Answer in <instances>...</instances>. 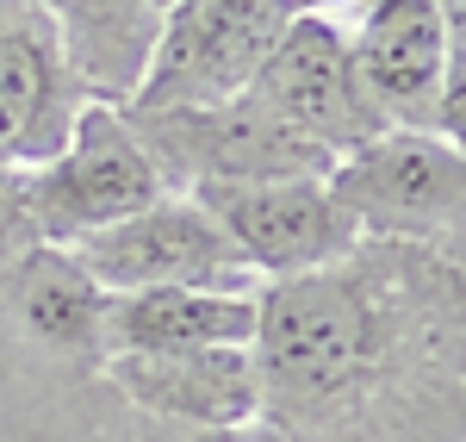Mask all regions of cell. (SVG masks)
Returning a JSON list of instances; mask_svg holds the SVG:
<instances>
[{"mask_svg": "<svg viewBox=\"0 0 466 442\" xmlns=\"http://www.w3.org/2000/svg\"><path fill=\"white\" fill-rule=\"evenodd\" d=\"M261 417L287 442H466V268L404 237L261 287Z\"/></svg>", "mask_w": 466, "mask_h": 442, "instance_id": "1", "label": "cell"}, {"mask_svg": "<svg viewBox=\"0 0 466 442\" xmlns=\"http://www.w3.org/2000/svg\"><path fill=\"white\" fill-rule=\"evenodd\" d=\"M106 374V293L94 274L37 243L0 274V411H44L100 386Z\"/></svg>", "mask_w": 466, "mask_h": 442, "instance_id": "2", "label": "cell"}, {"mask_svg": "<svg viewBox=\"0 0 466 442\" xmlns=\"http://www.w3.org/2000/svg\"><path fill=\"white\" fill-rule=\"evenodd\" d=\"M144 138L149 162L168 193L199 187H243V181H287V175H336V156L292 131L280 112L255 94L212 100V107H168V112H125Z\"/></svg>", "mask_w": 466, "mask_h": 442, "instance_id": "3", "label": "cell"}, {"mask_svg": "<svg viewBox=\"0 0 466 442\" xmlns=\"http://www.w3.org/2000/svg\"><path fill=\"white\" fill-rule=\"evenodd\" d=\"M292 19H299V0H168L149 69L125 112L212 107L249 94Z\"/></svg>", "mask_w": 466, "mask_h": 442, "instance_id": "4", "label": "cell"}, {"mask_svg": "<svg viewBox=\"0 0 466 442\" xmlns=\"http://www.w3.org/2000/svg\"><path fill=\"white\" fill-rule=\"evenodd\" d=\"M329 187L367 237H404L466 268V156L435 131H386L342 156Z\"/></svg>", "mask_w": 466, "mask_h": 442, "instance_id": "5", "label": "cell"}, {"mask_svg": "<svg viewBox=\"0 0 466 442\" xmlns=\"http://www.w3.org/2000/svg\"><path fill=\"white\" fill-rule=\"evenodd\" d=\"M162 193L168 187L156 175L137 125L125 118V107H106V100H87L69 131V144L50 162L25 169L32 224H37V237L56 243V250H75L81 237L144 212Z\"/></svg>", "mask_w": 466, "mask_h": 442, "instance_id": "6", "label": "cell"}, {"mask_svg": "<svg viewBox=\"0 0 466 442\" xmlns=\"http://www.w3.org/2000/svg\"><path fill=\"white\" fill-rule=\"evenodd\" d=\"M100 293H156V287H218V293H261L249 262L193 193H162L144 212L81 237L69 250Z\"/></svg>", "mask_w": 466, "mask_h": 442, "instance_id": "7", "label": "cell"}, {"mask_svg": "<svg viewBox=\"0 0 466 442\" xmlns=\"http://www.w3.org/2000/svg\"><path fill=\"white\" fill-rule=\"evenodd\" d=\"M218 231L230 237V250L249 262V274L268 281H292L311 274L323 262L349 256L360 231L355 212L342 206V193L329 175H287V181H243V187H199L193 193Z\"/></svg>", "mask_w": 466, "mask_h": 442, "instance_id": "8", "label": "cell"}, {"mask_svg": "<svg viewBox=\"0 0 466 442\" xmlns=\"http://www.w3.org/2000/svg\"><path fill=\"white\" fill-rule=\"evenodd\" d=\"M268 112H280L292 131H305L318 149L336 162L386 138V118L373 112L367 87H360L355 50H349V26L336 13H299L280 44L268 50V63L249 87Z\"/></svg>", "mask_w": 466, "mask_h": 442, "instance_id": "9", "label": "cell"}, {"mask_svg": "<svg viewBox=\"0 0 466 442\" xmlns=\"http://www.w3.org/2000/svg\"><path fill=\"white\" fill-rule=\"evenodd\" d=\"M87 87L32 0H0V169H37L69 144Z\"/></svg>", "mask_w": 466, "mask_h": 442, "instance_id": "10", "label": "cell"}, {"mask_svg": "<svg viewBox=\"0 0 466 442\" xmlns=\"http://www.w3.org/2000/svg\"><path fill=\"white\" fill-rule=\"evenodd\" d=\"M349 50L386 131H435L441 75L454 57L441 0H360L349 19Z\"/></svg>", "mask_w": 466, "mask_h": 442, "instance_id": "11", "label": "cell"}, {"mask_svg": "<svg viewBox=\"0 0 466 442\" xmlns=\"http://www.w3.org/2000/svg\"><path fill=\"white\" fill-rule=\"evenodd\" d=\"M100 380L137 417H149V424L218 430V424H249V417H261V374H255L249 343L112 355Z\"/></svg>", "mask_w": 466, "mask_h": 442, "instance_id": "12", "label": "cell"}, {"mask_svg": "<svg viewBox=\"0 0 466 442\" xmlns=\"http://www.w3.org/2000/svg\"><path fill=\"white\" fill-rule=\"evenodd\" d=\"M32 6L56 26L63 57L75 81L87 87V100L131 107L162 32V6L156 0H32Z\"/></svg>", "mask_w": 466, "mask_h": 442, "instance_id": "13", "label": "cell"}, {"mask_svg": "<svg viewBox=\"0 0 466 442\" xmlns=\"http://www.w3.org/2000/svg\"><path fill=\"white\" fill-rule=\"evenodd\" d=\"M261 293L218 287H156V293H106V362L156 355V349H218L255 343Z\"/></svg>", "mask_w": 466, "mask_h": 442, "instance_id": "14", "label": "cell"}, {"mask_svg": "<svg viewBox=\"0 0 466 442\" xmlns=\"http://www.w3.org/2000/svg\"><path fill=\"white\" fill-rule=\"evenodd\" d=\"M125 399L112 393L106 380L75 393L63 406L44 411H6L0 417V442H125Z\"/></svg>", "mask_w": 466, "mask_h": 442, "instance_id": "15", "label": "cell"}, {"mask_svg": "<svg viewBox=\"0 0 466 442\" xmlns=\"http://www.w3.org/2000/svg\"><path fill=\"white\" fill-rule=\"evenodd\" d=\"M37 243H44V237H37V224H32L25 169H0V274L25 256V250H37Z\"/></svg>", "mask_w": 466, "mask_h": 442, "instance_id": "16", "label": "cell"}, {"mask_svg": "<svg viewBox=\"0 0 466 442\" xmlns=\"http://www.w3.org/2000/svg\"><path fill=\"white\" fill-rule=\"evenodd\" d=\"M131 411V406H125ZM125 442H287L268 417H249V424H218V430H180V424H149V417H125Z\"/></svg>", "mask_w": 466, "mask_h": 442, "instance_id": "17", "label": "cell"}, {"mask_svg": "<svg viewBox=\"0 0 466 442\" xmlns=\"http://www.w3.org/2000/svg\"><path fill=\"white\" fill-rule=\"evenodd\" d=\"M435 138L466 156V44H454L448 75H441V100H435Z\"/></svg>", "mask_w": 466, "mask_h": 442, "instance_id": "18", "label": "cell"}, {"mask_svg": "<svg viewBox=\"0 0 466 442\" xmlns=\"http://www.w3.org/2000/svg\"><path fill=\"white\" fill-rule=\"evenodd\" d=\"M441 19H448V37L466 44V0H441Z\"/></svg>", "mask_w": 466, "mask_h": 442, "instance_id": "19", "label": "cell"}, {"mask_svg": "<svg viewBox=\"0 0 466 442\" xmlns=\"http://www.w3.org/2000/svg\"><path fill=\"white\" fill-rule=\"evenodd\" d=\"M360 0H299V13H336V19H342V13H355Z\"/></svg>", "mask_w": 466, "mask_h": 442, "instance_id": "20", "label": "cell"}, {"mask_svg": "<svg viewBox=\"0 0 466 442\" xmlns=\"http://www.w3.org/2000/svg\"><path fill=\"white\" fill-rule=\"evenodd\" d=\"M156 6H168V0H156Z\"/></svg>", "mask_w": 466, "mask_h": 442, "instance_id": "21", "label": "cell"}]
</instances>
